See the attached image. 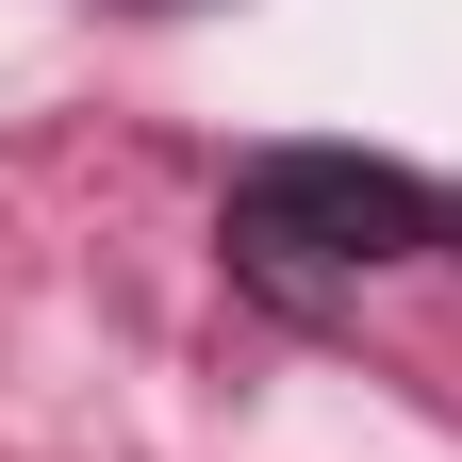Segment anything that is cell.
Instances as JSON below:
<instances>
[{
    "label": "cell",
    "instance_id": "3",
    "mask_svg": "<svg viewBox=\"0 0 462 462\" xmlns=\"http://www.w3.org/2000/svg\"><path fill=\"white\" fill-rule=\"evenodd\" d=\"M446 248H462V199H446Z\"/></svg>",
    "mask_w": 462,
    "mask_h": 462
},
{
    "label": "cell",
    "instance_id": "2",
    "mask_svg": "<svg viewBox=\"0 0 462 462\" xmlns=\"http://www.w3.org/2000/svg\"><path fill=\"white\" fill-rule=\"evenodd\" d=\"M133 17H182V0H133Z\"/></svg>",
    "mask_w": 462,
    "mask_h": 462
},
{
    "label": "cell",
    "instance_id": "1",
    "mask_svg": "<svg viewBox=\"0 0 462 462\" xmlns=\"http://www.w3.org/2000/svg\"><path fill=\"white\" fill-rule=\"evenodd\" d=\"M413 248H446V182H413L380 149H248L231 199H215V264L264 314H346Z\"/></svg>",
    "mask_w": 462,
    "mask_h": 462
}]
</instances>
